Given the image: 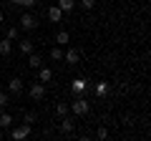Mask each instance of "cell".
Masks as SVG:
<instances>
[{"label": "cell", "mask_w": 151, "mask_h": 141, "mask_svg": "<svg viewBox=\"0 0 151 141\" xmlns=\"http://www.w3.org/2000/svg\"><path fill=\"white\" fill-rule=\"evenodd\" d=\"M88 109H91V106H88V101H83V98H76V101L70 103V111H73L76 116H86Z\"/></svg>", "instance_id": "obj_2"}, {"label": "cell", "mask_w": 151, "mask_h": 141, "mask_svg": "<svg viewBox=\"0 0 151 141\" xmlns=\"http://www.w3.org/2000/svg\"><path fill=\"white\" fill-rule=\"evenodd\" d=\"M5 106H8V93L0 91V109H5Z\"/></svg>", "instance_id": "obj_25"}, {"label": "cell", "mask_w": 151, "mask_h": 141, "mask_svg": "<svg viewBox=\"0 0 151 141\" xmlns=\"http://www.w3.org/2000/svg\"><path fill=\"white\" fill-rule=\"evenodd\" d=\"M13 5H20V8H33L38 3V0H10Z\"/></svg>", "instance_id": "obj_16"}, {"label": "cell", "mask_w": 151, "mask_h": 141, "mask_svg": "<svg viewBox=\"0 0 151 141\" xmlns=\"http://www.w3.org/2000/svg\"><path fill=\"white\" fill-rule=\"evenodd\" d=\"M106 91H108V83H98V86H96V93H98V96H106Z\"/></svg>", "instance_id": "obj_20"}, {"label": "cell", "mask_w": 151, "mask_h": 141, "mask_svg": "<svg viewBox=\"0 0 151 141\" xmlns=\"http://www.w3.org/2000/svg\"><path fill=\"white\" fill-rule=\"evenodd\" d=\"M8 38H10V40H15V38H18V28H15V25L8 28Z\"/></svg>", "instance_id": "obj_23"}, {"label": "cell", "mask_w": 151, "mask_h": 141, "mask_svg": "<svg viewBox=\"0 0 151 141\" xmlns=\"http://www.w3.org/2000/svg\"><path fill=\"white\" fill-rule=\"evenodd\" d=\"M96 136H98V139H106V136H108V129H106V126H101V129L96 131Z\"/></svg>", "instance_id": "obj_24"}, {"label": "cell", "mask_w": 151, "mask_h": 141, "mask_svg": "<svg viewBox=\"0 0 151 141\" xmlns=\"http://www.w3.org/2000/svg\"><path fill=\"white\" fill-rule=\"evenodd\" d=\"M20 50L23 53H33V43L30 40H20Z\"/></svg>", "instance_id": "obj_19"}, {"label": "cell", "mask_w": 151, "mask_h": 141, "mask_svg": "<svg viewBox=\"0 0 151 141\" xmlns=\"http://www.w3.org/2000/svg\"><path fill=\"white\" fill-rule=\"evenodd\" d=\"M10 136L13 139H25V136H30V124H20V126H15V129L10 131Z\"/></svg>", "instance_id": "obj_4"}, {"label": "cell", "mask_w": 151, "mask_h": 141, "mask_svg": "<svg viewBox=\"0 0 151 141\" xmlns=\"http://www.w3.org/2000/svg\"><path fill=\"white\" fill-rule=\"evenodd\" d=\"M48 18H50L53 23H60V20H63V10H60L58 5H50V8H48Z\"/></svg>", "instance_id": "obj_6"}, {"label": "cell", "mask_w": 151, "mask_h": 141, "mask_svg": "<svg viewBox=\"0 0 151 141\" xmlns=\"http://www.w3.org/2000/svg\"><path fill=\"white\" fill-rule=\"evenodd\" d=\"M86 86H88V83L83 81V78H76V81L70 83V88H73V93H76V96H81V93L86 91Z\"/></svg>", "instance_id": "obj_10"}, {"label": "cell", "mask_w": 151, "mask_h": 141, "mask_svg": "<svg viewBox=\"0 0 151 141\" xmlns=\"http://www.w3.org/2000/svg\"><path fill=\"white\" fill-rule=\"evenodd\" d=\"M73 5H76V0H58V8L63 13H70V10H73Z\"/></svg>", "instance_id": "obj_13"}, {"label": "cell", "mask_w": 151, "mask_h": 141, "mask_svg": "<svg viewBox=\"0 0 151 141\" xmlns=\"http://www.w3.org/2000/svg\"><path fill=\"white\" fill-rule=\"evenodd\" d=\"M35 25H38V20H35L33 13H23V15H20V28H23V30H33Z\"/></svg>", "instance_id": "obj_3"}, {"label": "cell", "mask_w": 151, "mask_h": 141, "mask_svg": "<svg viewBox=\"0 0 151 141\" xmlns=\"http://www.w3.org/2000/svg\"><path fill=\"white\" fill-rule=\"evenodd\" d=\"M28 96H30L33 101H43V98H45V83L35 81L30 88H28Z\"/></svg>", "instance_id": "obj_1"}, {"label": "cell", "mask_w": 151, "mask_h": 141, "mask_svg": "<svg viewBox=\"0 0 151 141\" xmlns=\"http://www.w3.org/2000/svg\"><path fill=\"white\" fill-rule=\"evenodd\" d=\"M40 65H43V58H40V55H38V53H28V68L38 70Z\"/></svg>", "instance_id": "obj_5"}, {"label": "cell", "mask_w": 151, "mask_h": 141, "mask_svg": "<svg viewBox=\"0 0 151 141\" xmlns=\"http://www.w3.org/2000/svg\"><path fill=\"white\" fill-rule=\"evenodd\" d=\"M0 25H3V10H0Z\"/></svg>", "instance_id": "obj_26"}, {"label": "cell", "mask_w": 151, "mask_h": 141, "mask_svg": "<svg viewBox=\"0 0 151 141\" xmlns=\"http://www.w3.org/2000/svg\"><path fill=\"white\" fill-rule=\"evenodd\" d=\"M73 129H76L73 119H65V116H60V131H63V134H73Z\"/></svg>", "instance_id": "obj_8"}, {"label": "cell", "mask_w": 151, "mask_h": 141, "mask_svg": "<svg viewBox=\"0 0 151 141\" xmlns=\"http://www.w3.org/2000/svg\"><path fill=\"white\" fill-rule=\"evenodd\" d=\"M63 58L68 60L70 65H76V63H78V58H81V55H78V50H73V48H70L68 53H63Z\"/></svg>", "instance_id": "obj_12"}, {"label": "cell", "mask_w": 151, "mask_h": 141, "mask_svg": "<svg viewBox=\"0 0 151 141\" xmlns=\"http://www.w3.org/2000/svg\"><path fill=\"white\" fill-rule=\"evenodd\" d=\"M8 91L15 93V96H18V93H23V81H20V78H10V83H8Z\"/></svg>", "instance_id": "obj_9"}, {"label": "cell", "mask_w": 151, "mask_h": 141, "mask_svg": "<svg viewBox=\"0 0 151 141\" xmlns=\"http://www.w3.org/2000/svg\"><path fill=\"white\" fill-rule=\"evenodd\" d=\"M50 58H53V60H63V50H60L58 45H55V48L50 50Z\"/></svg>", "instance_id": "obj_18"}, {"label": "cell", "mask_w": 151, "mask_h": 141, "mask_svg": "<svg viewBox=\"0 0 151 141\" xmlns=\"http://www.w3.org/2000/svg\"><path fill=\"white\" fill-rule=\"evenodd\" d=\"M68 40H70L68 30H58V33H55V45H65Z\"/></svg>", "instance_id": "obj_11"}, {"label": "cell", "mask_w": 151, "mask_h": 141, "mask_svg": "<svg viewBox=\"0 0 151 141\" xmlns=\"http://www.w3.org/2000/svg\"><path fill=\"white\" fill-rule=\"evenodd\" d=\"M0 126H3V129H10L13 126V116L10 114H0Z\"/></svg>", "instance_id": "obj_15"}, {"label": "cell", "mask_w": 151, "mask_h": 141, "mask_svg": "<svg viewBox=\"0 0 151 141\" xmlns=\"http://www.w3.org/2000/svg\"><path fill=\"white\" fill-rule=\"evenodd\" d=\"M55 114L65 116V114H68V103H55Z\"/></svg>", "instance_id": "obj_17"}, {"label": "cell", "mask_w": 151, "mask_h": 141, "mask_svg": "<svg viewBox=\"0 0 151 141\" xmlns=\"http://www.w3.org/2000/svg\"><path fill=\"white\" fill-rule=\"evenodd\" d=\"M13 50V43H10V38H5V40H0V55H8Z\"/></svg>", "instance_id": "obj_14"}, {"label": "cell", "mask_w": 151, "mask_h": 141, "mask_svg": "<svg viewBox=\"0 0 151 141\" xmlns=\"http://www.w3.org/2000/svg\"><path fill=\"white\" fill-rule=\"evenodd\" d=\"M35 121H38V116L33 114V111H28V114H25V124H30V126H33Z\"/></svg>", "instance_id": "obj_21"}, {"label": "cell", "mask_w": 151, "mask_h": 141, "mask_svg": "<svg viewBox=\"0 0 151 141\" xmlns=\"http://www.w3.org/2000/svg\"><path fill=\"white\" fill-rule=\"evenodd\" d=\"M50 78H53V70L45 68V65H40V68H38V81H40V83H48Z\"/></svg>", "instance_id": "obj_7"}, {"label": "cell", "mask_w": 151, "mask_h": 141, "mask_svg": "<svg viewBox=\"0 0 151 141\" xmlns=\"http://www.w3.org/2000/svg\"><path fill=\"white\" fill-rule=\"evenodd\" d=\"M81 5L86 8V10H93V8H96V0H81Z\"/></svg>", "instance_id": "obj_22"}]
</instances>
